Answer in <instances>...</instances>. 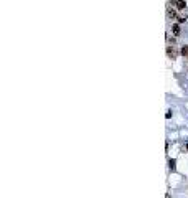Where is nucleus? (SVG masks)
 Segmentation results:
<instances>
[{"label":"nucleus","instance_id":"obj_7","mask_svg":"<svg viewBox=\"0 0 188 198\" xmlns=\"http://www.w3.org/2000/svg\"><path fill=\"white\" fill-rule=\"evenodd\" d=\"M175 163H177V162H175L173 158L170 160V162H168V167H170V170H175Z\"/></svg>","mask_w":188,"mask_h":198},{"label":"nucleus","instance_id":"obj_5","mask_svg":"<svg viewBox=\"0 0 188 198\" xmlns=\"http://www.w3.org/2000/svg\"><path fill=\"white\" fill-rule=\"evenodd\" d=\"M187 20H188V15H187V13H180V15L177 17V22H178V23H185Z\"/></svg>","mask_w":188,"mask_h":198},{"label":"nucleus","instance_id":"obj_3","mask_svg":"<svg viewBox=\"0 0 188 198\" xmlns=\"http://www.w3.org/2000/svg\"><path fill=\"white\" fill-rule=\"evenodd\" d=\"M177 8L173 7H167V18L168 20H177Z\"/></svg>","mask_w":188,"mask_h":198},{"label":"nucleus","instance_id":"obj_4","mask_svg":"<svg viewBox=\"0 0 188 198\" xmlns=\"http://www.w3.org/2000/svg\"><path fill=\"white\" fill-rule=\"evenodd\" d=\"M172 30H173V35H175V36H180V35H182V30H180V25H178V23H173V25H172Z\"/></svg>","mask_w":188,"mask_h":198},{"label":"nucleus","instance_id":"obj_1","mask_svg":"<svg viewBox=\"0 0 188 198\" xmlns=\"http://www.w3.org/2000/svg\"><path fill=\"white\" fill-rule=\"evenodd\" d=\"M167 56L170 58V60H177V56H178V51H177V48L173 45H170V46H167Z\"/></svg>","mask_w":188,"mask_h":198},{"label":"nucleus","instance_id":"obj_8","mask_svg":"<svg viewBox=\"0 0 188 198\" xmlns=\"http://www.w3.org/2000/svg\"><path fill=\"white\" fill-rule=\"evenodd\" d=\"M185 150H187V152H188V144H185Z\"/></svg>","mask_w":188,"mask_h":198},{"label":"nucleus","instance_id":"obj_2","mask_svg":"<svg viewBox=\"0 0 188 198\" xmlns=\"http://www.w3.org/2000/svg\"><path fill=\"white\" fill-rule=\"evenodd\" d=\"M170 5H175L177 10H185V8H187V2H185V0H172Z\"/></svg>","mask_w":188,"mask_h":198},{"label":"nucleus","instance_id":"obj_6","mask_svg":"<svg viewBox=\"0 0 188 198\" xmlns=\"http://www.w3.org/2000/svg\"><path fill=\"white\" fill-rule=\"evenodd\" d=\"M180 55L185 56V58H188V45H183L182 48H180Z\"/></svg>","mask_w":188,"mask_h":198}]
</instances>
